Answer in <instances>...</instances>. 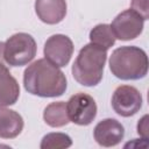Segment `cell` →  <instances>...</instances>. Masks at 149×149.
Returning <instances> with one entry per match:
<instances>
[{
	"instance_id": "13",
	"label": "cell",
	"mask_w": 149,
	"mask_h": 149,
	"mask_svg": "<svg viewBox=\"0 0 149 149\" xmlns=\"http://www.w3.org/2000/svg\"><path fill=\"white\" fill-rule=\"evenodd\" d=\"M43 119L50 127H63L70 122L66 104L64 101H56L49 104L43 112Z\"/></svg>"
},
{
	"instance_id": "6",
	"label": "cell",
	"mask_w": 149,
	"mask_h": 149,
	"mask_svg": "<svg viewBox=\"0 0 149 149\" xmlns=\"http://www.w3.org/2000/svg\"><path fill=\"white\" fill-rule=\"evenodd\" d=\"M142 106V95L137 88L129 85L116 87L112 97V107L121 116L128 118L140 111Z\"/></svg>"
},
{
	"instance_id": "17",
	"label": "cell",
	"mask_w": 149,
	"mask_h": 149,
	"mask_svg": "<svg viewBox=\"0 0 149 149\" xmlns=\"http://www.w3.org/2000/svg\"><path fill=\"white\" fill-rule=\"evenodd\" d=\"M137 133L144 139V140H148V135H149V132H148V115H144L137 123Z\"/></svg>"
},
{
	"instance_id": "11",
	"label": "cell",
	"mask_w": 149,
	"mask_h": 149,
	"mask_svg": "<svg viewBox=\"0 0 149 149\" xmlns=\"http://www.w3.org/2000/svg\"><path fill=\"white\" fill-rule=\"evenodd\" d=\"M20 95L16 79L10 74L5 63H0V108L14 105Z\"/></svg>"
},
{
	"instance_id": "18",
	"label": "cell",
	"mask_w": 149,
	"mask_h": 149,
	"mask_svg": "<svg viewBox=\"0 0 149 149\" xmlns=\"http://www.w3.org/2000/svg\"><path fill=\"white\" fill-rule=\"evenodd\" d=\"M3 50H5V43L0 42V63H5V58H3Z\"/></svg>"
},
{
	"instance_id": "3",
	"label": "cell",
	"mask_w": 149,
	"mask_h": 149,
	"mask_svg": "<svg viewBox=\"0 0 149 149\" xmlns=\"http://www.w3.org/2000/svg\"><path fill=\"white\" fill-rule=\"evenodd\" d=\"M112 73L122 80L143 78L148 72V57L139 47L126 45L115 49L109 58Z\"/></svg>"
},
{
	"instance_id": "15",
	"label": "cell",
	"mask_w": 149,
	"mask_h": 149,
	"mask_svg": "<svg viewBox=\"0 0 149 149\" xmlns=\"http://www.w3.org/2000/svg\"><path fill=\"white\" fill-rule=\"evenodd\" d=\"M72 144V140L64 133H50L47 134L41 142L42 149H63L69 148Z\"/></svg>"
},
{
	"instance_id": "14",
	"label": "cell",
	"mask_w": 149,
	"mask_h": 149,
	"mask_svg": "<svg viewBox=\"0 0 149 149\" xmlns=\"http://www.w3.org/2000/svg\"><path fill=\"white\" fill-rule=\"evenodd\" d=\"M115 36L111 29L109 24L101 23L95 26L91 31H90V41L91 43L108 50L114 43H115Z\"/></svg>"
},
{
	"instance_id": "4",
	"label": "cell",
	"mask_w": 149,
	"mask_h": 149,
	"mask_svg": "<svg viewBox=\"0 0 149 149\" xmlns=\"http://www.w3.org/2000/svg\"><path fill=\"white\" fill-rule=\"evenodd\" d=\"M36 42L27 33L12 35L5 43L3 58L12 66H22L31 62L36 55Z\"/></svg>"
},
{
	"instance_id": "5",
	"label": "cell",
	"mask_w": 149,
	"mask_h": 149,
	"mask_svg": "<svg viewBox=\"0 0 149 149\" xmlns=\"http://www.w3.org/2000/svg\"><path fill=\"white\" fill-rule=\"evenodd\" d=\"M66 111L71 122L79 126H87L97 115V105L91 95L79 92L69 99Z\"/></svg>"
},
{
	"instance_id": "1",
	"label": "cell",
	"mask_w": 149,
	"mask_h": 149,
	"mask_svg": "<svg viewBox=\"0 0 149 149\" xmlns=\"http://www.w3.org/2000/svg\"><path fill=\"white\" fill-rule=\"evenodd\" d=\"M23 85L28 93L54 98L62 95L66 90L65 74L45 58L31 63L23 73Z\"/></svg>"
},
{
	"instance_id": "10",
	"label": "cell",
	"mask_w": 149,
	"mask_h": 149,
	"mask_svg": "<svg viewBox=\"0 0 149 149\" xmlns=\"http://www.w3.org/2000/svg\"><path fill=\"white\" fill-rule=\"evenodd\" d=\"M35 12L38 19L47 24L59 23L66 15L65 0H36Z\"/></svg>"
},
{
	"instance_id": "2",
	"label": "cell",
	"mask_w": 149,
	"mask_h": 149,
	"mask_svg": "<svg viewBox=\"0 0 149 149\" xmlns=\"http://www.w3.org/2000/svg\"><path fill=\"white\" fill-rule=\"evenodd\" d=\"M107 50L90 43L80 49L72 65L73 78L84 86H95L100 83L107 59Z\"/></svg>"
},
{
	"instance_id": "12",
	"label": "cell",
	"mask_w": 149,
	"mask_h": 149,
	"mask_svg": "<svg viewBox=\"0 0 149 149\" xmlns=\"http://www.w3.org/2000/svg\"><path fill=\"white\" fill-rule=\"evenodd\" d=\"M23 129L22 116L7 108H0V137L1 139H14Z\"/></svg>"
},
{
	"instance_id": "8",
	"label": "cell",
	"mask_w": 149,
	"mask_h": 149,
	"mask_svg": "<svg viewBox=\"0 0 149 149\" xmlns=\"http://www.w3.org/2000/svg\"><path fill=\"white\" fill-rule=\"evenodd\" d=\"M43 52L45 59L54 65L62 68L70 62L73 52V43L70 37L62 34H56L47 40Z\"/></svg>"
},
{
	"instance_id": "7",
	"label": "cell",
	"mask_w": 149,
	"mask_h": 149,
	"mask_svg": "<svg viewBox=\"0 0 149 149\" xmlns=\"http://www.w3.org/2000/svg\"><path fill=\"white\" fill-rule=\"evenodd\" d=\"M144 20L133 9L121 12L113 20L111 29L115 36L121 41H129L136 38L143 30Z\"/></svg>"
},
{
	"instance_id": "16",
	"label": "cell",
	"mask_w": 149,
	"mask_h": 149,
	"mask_svg": "<svg viewBox=\"0 0 149 149\" xmlns=\"http://www.w3.org/2000/svg\"><path fill=\"white\" fill-rule=\"evenodd\" d=\"M149 0H132V9L136 12L143 20L149 17Z\"/></svg>"
},
{
	"instance_id": "9",
	"label": "cell",
	"mask_w": 149,
	"mask_h": 149,
	"mask_svg": "<svg viewBox=\"0 0 149 149\" xmlns=\"http://www.w3.org/2000/svg\"><path fill=\"white\" fill-rule=\"evenodd\" d=\"M94 140L102 147H113L121 142L125 135L123 126L115 119H105L94 127Z\"/></svg>"
}]
</instances>
